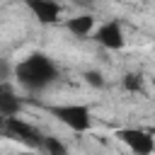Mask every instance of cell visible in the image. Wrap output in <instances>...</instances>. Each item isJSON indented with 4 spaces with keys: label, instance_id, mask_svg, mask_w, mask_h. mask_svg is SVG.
I'll use <instances>...</instances> for the list:
<instances>
[{
    "label": "cell",
    "instance_id": "10",
    "mask_svg": "<svg viewBox=\"0 0 155 155\" xmlns=\"http://www.w3.org/2000/svg\"><path fill=\"white\" fill-rule=\"evenodd\" d=\"M41 150H44L46 155H70V153H68V145H65L58 136H46Z\"/></svg>",
    "mask_w": 155,
    "mask_h": 155
},
{
    "label": "cell",
    "instance_id": "3",
    "mask_svg": "<svg viewBox=\"0 0 155 155\" xmlns=\"http://www.w3.org/2000/svg\"><path fill=\"white\" fill-rule=\"evenodd\" d=\"M2 136L7 140H15V143H22L27 145L29 150H41L44 148V138L46 133H41L34 124L24 121L22 116H12V119H2Z\"/></svg>",
    "mask_w": 155,
    "mask_h": 155
},
{
    "label": "cell",
    "instance_id": "1",
    "mask_svg": "<svg viewBox=\"0 0 155 155\" xmlns=\"http://www.w3.org/2000/svg\"><path fill=\"white\" fill-rule=\"evenodd\" d=\"M17 85L27 92H44L48 90L56 80H58V68L53 63V58L44 51H31L29 56H24L22 61L15 63L12 70Z\"/></svg>",
    "mask_w": 155,
    "mask_h": 155
},
{
    "label": "cell",
    "instance_id": "12",
    "mask_svg": "<svg viewBox=\"0 0 155 155\" xmlns=\"http://www.w3.org/2000/svg\"><path fill=\"white\" fill-rule=\"evenodd\" d=\"M19 155H36L34 150H24V153H19Z\"/></svg>",
    "mask_w": 155,
    "mask_h": 155
},
{
    "label": "cell",
    "instance_id": "4",
    "mask_svg": "<svg viewBox=\"0 0 155 155\" xmlns=\"http://www.w3.org/2000/svg\"><path fill=\"white\" fill-rule=\"evenodd\" d=\"M116 138L133 153V155H155V138L150 131L138 126H126L116 131Z\"/></svg>",
    "mask_w": 155,
    "mask_h": 155
},
{
    "label": "cell",
    "instance_id": "8",
    "mask_svg": "<svg viewBox=\"0 0 155 155\" xmlns=\"http://www.w3.org/2000/svg\"><path fill=\"white\" fill-rule=\"evenodd\" d=\"M19 111H22V97L12 90L10 82H2L0 85V116L12 119V116H19Z\"/></svg>",
    "mask_w": 155,
    "mask_h": 155
},
{
    "label": "cell",
    "instance_id": "5",
    "mask_svg": "<svg viewBox=\"0 0 155 155\" xmlns=\"http://www.w3.org/2000/svg\"><path fill=\"white\" fill-rule=\"evenodd\" d=\"M102 48L107 51H121L126 46V34H124V24L121 19H107L97 27L94 36H92Z\"/></svg>",
    "mask_w": 155,
    "mask_h": 155
},
{
    "label": "cell",
    "instance_id": "6",
    "mask_svg": "<svg viewBox=\"0 0 155 155\" xmlns=\"http://www.w3.org/2000/svg\"><path fill=\"white\" fill-rule=\"evenodd\" d=\"M27 7L34 15V19H39V24H56L61 22V15H63V7L53 0H29Z\"/></svg>",
    "mask_w": 155,
    "mask_h": 155
},
{
    "label": "cell",
    "instance_id": "11",
    "mask_svg": "<svg viewBox=\"0 0 155 155\" xmlns=\"http://www.w3.org/2000/svg\"><path fill=\"white\" fill-rule=\"evenodd\" d=\"M82 80H85L90 87H94V90H104V85H107L102 70H85V73H82Z\"/></svg>",
    "mask_w": 155,
    "mask_h": 155
},
{
    "label": "cell",
    "instance_id": "2",
    "mask_svg": "<svg viewBox=\"0 0 155 155\" xmlns=\"http://www.w3.org/2000/svg\"><path fill=\"white\" fill-rule=\"evenodd\" d=\"M48 114L56 116L65 128H70L75 133H85L92 128V111L87 104H80V102L53 104V107H48Z\"/></svg>",
    "mask_w": 155,
    "mask_h": 155
},
{
    "label": "cell",
    "instance_id": "9",
    "mask_svg": "<svg viewBox=\"0 0 155 155\" xmlns=\"http://www.w3.org/2000/svg\"><path fill=\"white\" fill-rule=\"evenodd\" d=\"M121 87H124L126 92H131V94H140V92L145 90V80H143L140 73H124Z\"/></svg>",
    "mask_w": 155,
    "mask_h": 155
},
{
    "label": "cell",
    "instance_id": "7",
    "mask_svg": "<svg viewBox=\"0 0 155 155\" xmlns=\"http://www.w3.org/2000/svg\"><path fill=\"white\" fill-rule=\"evenodd\" d=\"M97 27H99V24H97L94 15H90V12H80V15H73L70 19H65V29H68L73 36H78V39L94 36Z\"/></svg>",
    "mask_w": 155,
    "mask_h": 155
}]
</instances>
